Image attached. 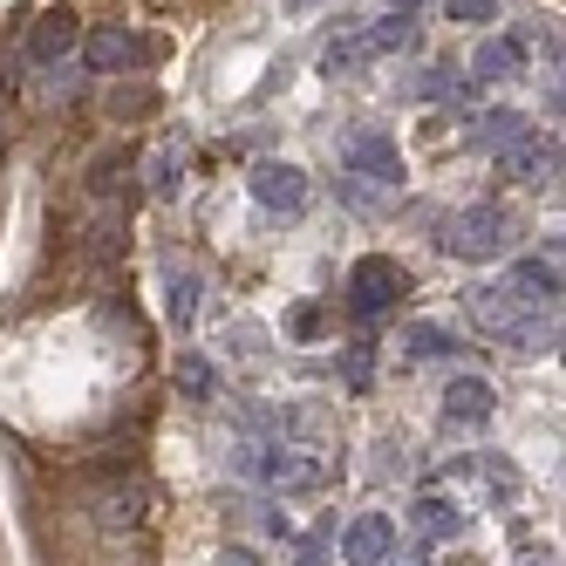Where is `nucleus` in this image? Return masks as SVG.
<instances>
[{
	"label": "nucleus",
	"instance_id": "f257e3e1",
	"mask_svg": "<svg viewBox=\"0 0 566 566\" xmlns=\"http://www.w3.org/2000/svg\"><path fill=\"white\" fill-rule=\"evenodd\" d=\"M253 198L266 212H280V219H301L307 212V178L294 165H273L266 157V165H253Z\"/></svg>",
	"mask_w": 566,
	"mask_h": 566
},
{
	"label": "nucleus",
	"instance_id": "f03ea898",
	"mask_svg": "<svg viewBox=\"0 0 566 566\" xmlns=\"http://www.w3.org/2000/svg\"><path fill=\"white\" fill-rule=\"evenodd\" d=\"M144 55H150V42H144V34H130V28H103V34H90V42H83V62L96 75H130Z\"/></svg>",
	"mask_w": 566,
	"mask_h": 566
},
{
	"label": "nucleus",
	"instance_id": "7ed1b4c3",
	"mask_svg": "<svg viewBox=\"0 0 566 566\" xmlns=\"http://www.w3.org/2000/svg\"><path fill=\"white\" fill-rule=\"evenodd\" d=\"M69 49H83V28H75V14H42L28 34V62H62Z\"/></svg>",
	"mask_w": 566,
	"mask_h": 566
},
{
	"label": "nucleus",
	"instance_id": "20e7f679",
	"mask_svg": "<svg viewBox=\"0 0 566 566\" xmlns=\"http://www.w3.org/2000/svg\"><path fill=\"white\" fill-rule=\"evenodd\" d=\"M499 239H505V219H499L492 206H471V212L451 219V247H458V253H492Z\"/></svg>",
	"mask_w": 566,
	"mask_h": 566
},
{
	"label": "nucleus",
	"instance_id": "39448f33",
	"mask_svg": "<svg viewBox=\"0 0 566 566\" xmlns=\"http://www.w3.org/2000/svg\"><path fill=\"white\" fill-rule=\"evenodd\" d=\"M402 294V266L396 260H361L355 266V301L361 307H382V301H396Z\"/></svg>",
	"mask_w": 566,
	"mask_h": 566
},
{
	"label": "nucleus",
	"instance_id": "423d86ee",
	"mask_svg": "<svg viewBox=\"0 0 566 566\" xmlns=\"http://www.w3.org/2000/svg\"><path fill=\"white\" fill-rule=\"evenodd\" d=\"M348 165L369 171V178H382V185H396V150H389L376 130H355V137H348Z\"/></svg>",
	"mask_w": 566,
	"mask_h": 566
},
{
	"label": "nucleus",
	"instance_id": "0eeeda50",
	"mask_svg": "<svg viewBox=\"0 0 566 566\" xmlns=\"http://www.w3.org/2000/svg\"><path fill=\"white\" fill-rule=\"evenodd\" d=\"M443 417H451V423H484V417H492V389H484L478 376L451 382V396H443Z\"/></svg>",
	"mask_w": 566,
	"mask_h": 566
},
{
	"label": "nucleus",
	"instance_id": "6e6552de",
	"mask_svg": "<svg viewBox=\"0 0 566 566\" xmlns=\"http://www.w3.org/2000/svg\"><path fill=\"white\" fill-rule=\"evenodd\" d=\"M382 546H389V525H382V518H361L355 533H348V553H355V566H369Z\"/></svg>",
	"mask_w": 566,
	"mask_h": 566
},
{
	"label": "nucleus",
	"instance_id": "1a4fd4ad",
	"mask_svg": "<svg viewBox=\"0 0 566 566\" xmlns=\"http://www.w3.org/2000/svg\"><path fill=\"white\" fill-rule=\"evenodd\" d=\"M518 42H484L478 49V75H492V83H499V75H518Z\"/></svg>",
	"mask_w": 566,
	"mask_h": 566
},
{
	"label": "nucleus",
	"instance_id": "9d476101",
	"mask_svg": "<svg viewBox=\"0 0 566 566\" xmlns=\"http://www.w3.org/2000/svg\"><path fill=\"white\" fill-rule=\"evenodd\" d=\"M165 314L178 321V328H191V314H198V280H191V273H178V280H171V294H165Z\"/></svg>",
	"mask_w": 566,
	"mask_h": 566
},
{
	"label": "nucleus",
	"instance_id": "9b49d317",
	"mask_svg": "<svg viewBox=\"0 0 566 566\" xmlns=\"http://www.w3.org/2000/svg\"><path fill=\"white\" fill-rule=\"evenodd\" d=\"M417 512H423V533H430V539H437V533H443V539H451V533H458V525H464L451 499H423Z\"/></svg>",
	"mask_w": 566,
	"mask_h": 566
},
{
	"label": "nucleus",
	"instance_id": "f8f14e48",
	"mask_svg": "<svg viewBox=\"0 0 566 566\" xmlns=\"http://www.w3.org/2000/svg\"><path fill=\"white\" fill-rule=\"evenodd\" d=\"M410 355H451V335H443L437 321H417V328H410Z\"/></svg>",
	"mask_w": 566,
	"mask_h": 566
},
{
	"label": "nucleus",
	"instance_id": "ddd939ff",
	"mask_svg": "<svg viewBox=\"0 0 566 566\" xmlns=\"http://www.w3.org/2000/svg\"><path fill=\"white\" fill-rule=\"evenodd\" d=\"M484 137H492V144H505V150H512V144L525 137V116H512V109H499V116H484Z\"/></svg>",
	"mask_w": 566,
	"mask_h": 566
},
{
	"label": "nucleus",
	"instance_id": "4468645a",
	"mask_svg": "<svg viewBox=\"0 0 566 566\" xmlns=\"http://www.w3.org/2000/svg\"><path fill=\"white\" fill-rule=\"evenodd\" d=\"M443 21H499V0H443Z\"/></svg>",
	"mask_w": 566,
	"mask_h": 566
},
{
	"label": "nucleus",
	"instance_id": "2eb2a0df",
	"mask_svg": "<svg viewBox=\"0 0 566 566\" xmlns=\"http://www.w3.org/2000/svg\"><path fill=\"white\" fill-rule=\"evenodd\" d=\"M109 109H116V116H144V109H150V90H116Z\"/></svg>",
	"mask_w": 566,
	"mask_h": 566
},
{
	"label": "nucleus",
	"instance_id": "dca6fc26",
	"mask_svg": "<svg viewBox=\"0 0 566 566\" xmlns=\"http://www.w3.org/2000/svg\"><path fill=\"white\" fill-rule=\"evenodd\" d=\"M157 191H178V157H157Z\"/></svg>",
	"mask_w": 566,
	"mask_h": 566
},
{
	"label": "nucleus",
	"instance_id": "f3484780",
	"mask_svg": "<svg viewBox=\"0 0 566 566\" xmlns=\"http://www.w3.org/2000/svg\"><path fill=\"white\" fill-rule=\"evenodd\" d=\"M226 566H253V559H247V553H232V559H226Z\"/></svg>",
	"mask_w": 566,
	"mask_h": 566
},
{
	"label": "nucleus",
	"instance_id": "a211bd4d",
	"mask_svg": "<svg viewBox=\"0 0 566 566\" xmlns=\"http://www.w3.org/2000/svg\"><path fill=\"white\" fill-rule=\"evenodd\" d=\"M533 566H559V559H533Z\"/></svg>",
	"mask_w": 566,
	"mask_h": 566
}]
</instances>
